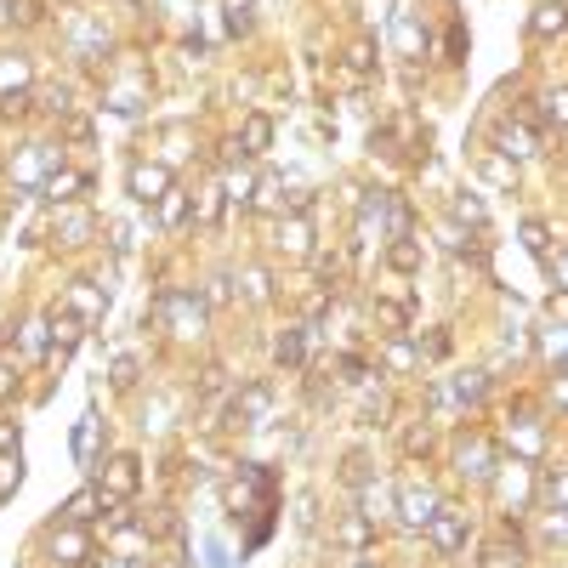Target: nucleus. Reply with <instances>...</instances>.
<instances>
[{"mask_svg":"<svg viewBox=\"0 0 568 568\" xmlns=\"http://www.w3.org/2000/svg\"><path fill=\"white\" fill-rule=\"evenodd\" d=\"M148 319H165L171 336L194 341V336H205V296H199V290H160L154 307L142 313V324H148Z\"/></svg>","mask_w":568,"mask_h":568,"instance_id":"obj_1","label":"nucleus"},{"mask_svg":"<svg viewBox=\"0 0 568 568\" xmlns=\"http://www.w3.org/2000/svg\"><path fill=\"white\" fill-rule=\"evenodd\" d=\"M228 426H267L273 421V381H245V387H233V398H228Z\"/></svg>","mask_w":568,"mask_h":568,"instance_id":"obj_2","label":"nucleus"},{"mask_svg":"<svg viewBox=\"0 0 568 568\" xmlns=\"http://www.w3.org/2000/svg\"><path fill=\"white\" fill-rule=\"evenodd\" d=\"M466 540H472V512H461V506H438V517L426 523V546L438 551V557H461Z\"/></svg>","mask_w":568,"mask_h":568,"instance_id":"obj_3","label":"nucleus"},{"mask_svg":"<svg viewBox=\"0 0 568 568\" xmlns=\"http://www.w3.org/2000/svg\"><path fill=\"white\" fill-rule=\"evenodd\" d=\"M57 165H63V148H52V142H29V148H18V160H12V182H18L23 194H40Z\"/></svg>","mask_w":568,"mask_h":568,"instance_id":"obj_4","label":"nucleus"},{"mask_svg":"<svg viewBox=\"0 0 568 568\" xmlns=\"http://www.w3.org/2000/svg\"><path fill=\"white\" fill-rule=\"evenodd\" d=\"M495 466H500L495 438H483V432H466L461 444H455V472H461V478L489 483V478H495Z\"/></svg>","mask_w":568,"mask_h":568,"instance_id":"obj_5","label":"nucleus"},{"mask_svg":"<svg viewBox=\"0 0 568 568\" xmlns=\"http://www.w3.org/2000/svg\"><path fill=\"white\" fill-rule=\"evenodd\" d=\"M438 506H444V495H438V489H426V483H404V489L392 495L398 523H404V529H421V534H426V523L438 517Z\"/></svg>","mask_w":568,"mask_h":568,"instance_id":"obj_6","label":"nucleus"},{"mask_svg":"<svg viewBox=\"0 0 568 568\" xmlns=\"http://www.w3.org/2000/svg\"><path fill=\"white\" fill-rule=\"evenodd\" d=\"M97 489H103V500H131L142 489V461L137 455H108V461H97Z\"/></svg>","mask_w":568,"mask_h":568,"instance_id":"obj_7","label":"nucleus"},{"mask_svg":"<svg viewBox=\"0 0 568 568\" xmlns=\"http://www.w3.org/2000/svg\"><path fill=\"white\" fill-rule=\"evenodd\" d=\"M125 188H131V199L137 205H160L171 188H177V177H171V165H160V160H148V165H131V177H125Z\"/></svg>","mask_w":568,"mask_h":568,"instance_id":"obj_8","label":"nucleus"},{"mask_svg":"<svg viewBox=\"0 0 568 568\" xmlns=\"http://www.w3.org/2000/svg\"><path fill=\"white\" fill-rule=\"evenodd\" d=\"M46 551H52V563H63V568L91 563V534H86V523H57V529L46 534Z\"/></svg>","mask_w":568,"mask_h":568,"instance_id":"obj_9","label":"nucleus"},{"mask_svg":"<svg viewBox=\"0 0 568 568\" xmlns=\"http://www.w3.org/2000/svg\"><path fill=\"white\" fill-rule=\"evenodd\" d=\"M500 540H489V546L478 551V568H523V529H517V512H506V523H500Z\"/></svg>","mask_w":568,"mask_h":568,"instance_id":"obj_10","label":"nucleus"},{"mask_svg":"<svg viewBox=\"0 0 568 568\" xmlns=\"http://www.w3.org/2000/svg\"><path fill=\"white\" fill-rule=\"evenodd\" d=\"M63 307H69L74 319L103 324V313H108V290H103L97 279H74L69 290H63Z\"/></svg>","mask_w":568,"mask_h":568,"instance_id":"obj_11","label":"nucleus"},{"mask_svg":"<svg viewBox=\"0 0 568 568\" xmlns=\"http://www.w3.org/2000/svg\"><path fill=\"white\" fill-rule=\"evenodd\" d=\"M500 154H506V160H529V154H540V125H534L529 114L506 120L500 125Z\"/></svg>","mask_w":568,"mask_h":568,"instance_id":"obj_12","label":"nucleus"},{"mask_svg":"<svg viewBox=\"0 0 568 568\" xmlns=\"http://www.w3.org/2000/svg\"><path fill=\"white\" fill-rule=\"evenodd\" d=\"M307 341H313V324H290V330H279V341H273V358H279V370H307Z\"/></svg>","mask_w":568,"mask_h":568,"instance_id":"obj_13","label":"nucleus"},{"mask_svg":"<svg viewBox=\"0 0 568 568\" xmlns=\"http://www.w3.org/2000/svg\"><path fill=\"white\" fill-rule=\"evenodd\" d=\"M40 194L52 199V205H80V199L91 194V171H63V165H57Z\"/></svg>","mask_w":568,"mask_h":568,"instance_id":"obj_14","label":"nucleus"},{"mask_svg":"<svg viewBox=\"0 0 568 568\" xmlns=\"http://www.w3.org/2000/svg\"><path fill=\"white\" fill-rule=\"evenodd\" d=\"M86 330H91L86 319H74L69 307L57 302V313H52V358H57V364H63V358H69L74 347H80V341H86Z\"/></svg>","mask_w":568,"mask_h":568,"instance_id":"obj_15","label":"nucleus"},{"mask_svg":"<svg viewBox=\"0 0 568 568\" xmlns=\"http://www.w3.org/2000/svg\"><path fill=\"white\" fill-rule=\"evenodd\" d=\"M86 233H91V211H86V205H63V211H57V222H52V245L74 250V245H86Z\"/></svg>","mask_w":568,"mask_h":568,"instance_id":"obj_16","label":"nucleus"},{"mask_svg":"<svg viewBox=\"0 0 568 568\" xmlns=\"http://www.w3.org/2000/svg\"><path fill=\"white\" fill-rule=\"evenodd\" d=\"M449 398H455V409H478L483 398H489V370H461V375H449Z\"/></svg>","mask_w":568,"mask_h":568,"instance_id":"obj_17","label":"nucleus"},{"mask_svg":"<svg viewBox=\"0 0 568 568\" xmlns=\"http://www.w3.org/2000/svg\"><path fill=\"white\" fill-rule=\"evenodd\" d=\"M279 250L284 256H313V216H279Z\"/></svg>","mask_w":568,"mask_h":568,"instance_id":"obj_18","label":"nucleus"},{"mask_svg":"<svg viewBox=\"0 0 568 568\" xmlns=\"http://www.w3.org/2000/svg\"><path fill=\"white\" fill-rule=\"evenodd\" d=\"M267 142H273V120L267 114H245V125H239V154L256 160V154H267Z\"/></svg>","mask_w":568,"mask_h":568,"instance_id":"obj_19","label":"nucleus"},{"mask_svg":"<svg viewBox=\"0 0 568 568\" xmlns=\"http://www.w3.org/2000/svg\"><path fill=\"white\" fill-rule=\"evenodd\" d=\"M370 319L381 324V336H409V307L392 302V296H375V302H370Z\"/></svg>","mask_w":568,"mask_h":568,"instance_id":"obj_20","label":"nucleus"},{"mask_svg":"<svg viewBox=\"0 0 568 568\" xmlns=\"http://www.w3.org/2000/svg\"><path fill=\"white\" fill-rule=\"evenodd\" d=\"M478 171H483V182H495V188H506V194L517 188V160H506L500 148H483V154H478Z\"/></svg>","mask_w":568,"mask_h":568,"instance_id":"obj_21","label":"nucleus"},{"mask_svg":"<svg viewBox=\"0 0 568 568\" xmlns=\"http://www.w3.org/2000/svg\"><path fill=\"white\" fill-rule=\"evenodd\" d=\"M563 29H568V6H563V0L534 6V18H529V35L534 40H551V35H563Z\"/></svg>","mask_w":568,"mask_h":568,"instance_id":"obj_22","label":"nucleus"},{"mask_svg":"<svg viewBox=\"0 0 568 568\" xmlns=\"http://www.w3.org/2000/svg\"><path fill=\"white\" fill-rule=\"evenodd\" d=\"M97 512H103V489H97V483H86L80 495L63 500V523H91Z\"/></svg>","mask_w":568,"mask_h":568,"instance_id":"obj_23","label":"nucleus"},{"mask_svg":"<svg viewBox=\"0 0 568 568\" xmlns=\"http://www.w3.org/2000/svg\"><path fill=\"white\" fill-rule=\"evenodd\" d=\"M336 540L347 551H370L375 546V523L364 512H353V517H341V529H336Z\"/></svg>","mask_w":568,"mask_h":568,"instance_id":"obj_24","label":"nucleus"},{"mask_svg":"<svg viewBox=\"0 0 568 568\" xmlns=\"http://www.w3.org/2000/svg\"><path fill=\"white\" fill-rule=\"evenodd\" d=\"M194 216H199V228H222V216H228V194H222V188H199Z\"/></svg>","mask_w":568,"mask_h":568,"instance_id":"obj_25","label":"nucleus"},{"mask_svg":"<svg viewBox=\"0 0 568 568\" xmlns=\"http://www.w3.org/2000/svg\"><path fill=\"white\" fill-rule=\"evenodd\" d=\"M387 267H392V273H421V239H409V233H404V239H392V245H387Z\"/></svg>","mask_w":568,"mask_h":568,"instance_id":"obj_26","label":"nucleus"},{"mask_svg":"<svg viewBox=\"0 0 568 568\" xmlns=\"http://www.w3.org/2000/svg\"><path fill=\"white\" fill-rule=\"evenodd\" d=\"M154 211H160V222H165V228H182V222L194 216V194H182V188H171V194H165L160 205H154Z\"/></svg>","mask_w":568,"mask_h":568,"instance_id":"obj_27","label":"nucleus"},{"mask_svg":"<svg viewBox=\"0 0 568 568\" xmlns=\"http://www.w3.org/2000/svg\"><path fill=\"white\" fill-rule=\"evenodd\" d=\"M23 353L52 358V319H29L23 324Z\"/></svg>","mask_w":568,"mask_h":568,"instance_id":"obj_28","label":"nucleus"},{"mask_svg":"<svg viewBox=\"0 0 568 568\" xmlns=\"http://www.w3.org/2000/svg\"><path fill=\"white\" fill-rule=\"evenodd\" d=\"M12 91H29V63L23 57H0V97Z\"/></svg>","mask_w":568,"mask_h":568,"instance_id":"obj_29","label":"nucleus"},{"mask_svg":"<svg viewBox=\"0 0 568 568\" xmlns=\"http://www.w3.org/2000/svg\"><path fill=\"white\" fill-rule=\"evenodd\" d=\"M18 483H23V455L18 449H0V500L18 495Z\"/></svg>","mask_w":568,"mask_h":568,"instance_id":"obj_30","label":"nucleus"},{"mask_svg":"<svg viewBox=\"0 0 568 568\" xmlns=\"http://www.w3.org/2000/svg\"><path fill=\"white\" fill-rule=\"evenodd\" d=\"M449 211L461 216V222H472V228H483V222H489V205H483L478 194H466V188H461L455 199H449Z\"/></svg>","mask_w":568,"mask_h":568,"instance_id":"obj_31","label":"nucleus"},{"mask_svg":"<svg viewBox=\"0 0 568 568\" xmlns=\"http://www.w3.org/2000/svg\"><path fill=\"white\" fill-rule=\"evenodd\" d=\"M256 182H262V177H250V171H228V188H222V194L245 211V205H256Z\"/></svg>","mask_w":568,"mask_h":568,"instance_id":"obj_32","label":"nucleus"},{"mask_svg":"<svg viewBox=\"0 0 568 568\" xmlns=\"http://www.w3.org/2000/svg\"><path fill=\"white\" fill-rule=\"evenodd\" d=\"M421 353H415V341L409 336H387V370H415Z\"/></svg>","mask_w":568,"mask_h":568,"instance_id":"obj_33","label":"nucleus"},{"mask_svg":"<svg viewBox=\"0 0 568 568\" xmlns=\"http://www.w3.org/2000/svg\"><path fill=\"white\" fill-rule=\"evenodd\" d=\"M540 125L568 131V91H546V97H540Z\"/></svg>","mask_w":568,"mask_h":568,"instance_id":"obj_34","label":"nucleus"},{"mask_svg":"<svg viewBox=\"0 0 568 568\" xmlns=\"http://www.w3.org/2000/svg\"><path fill=\"white\" fill-rule=\"evenodd\" d=\"M540 495H546V512H568V472H546Z\"/></svg>","mask_w":568,"mask_h":568,"instance_id":"obj_35","label":"nucleus"},{"mask_svg":"<svg viewBox=\"0 0 568 568\" xmlns=\"http://www.w3.org/2000/svg\"><path fill=\"white\" fill-rule=\"evenodd\" d=\"M91 444H97V415H86V421L74 426V461L80 466H97L91 461Z\"/></svg>","mask_w":568,"mask_h":568,"instance_id":"obj_36","label":"nucleus"},{"mask_svg":"<svg viewBox=\"0 0 568 568\" xmlns=\"http://www.w3.org/2000/svg\"><path fill=\"white\" fill-rule=\"evenodd\" d=\"M517 239H523V245H529L534 256H546V250H551V228H546V222H540V216H529V222L517 228Z\"/></svg>","mask_w":568,"mask_h":568,"instance_id":"obj_37","label":"nucleus"},{"mask_svg":"<svg viewBox=\"0 0 568 568\" xmlns=\"http://www.w3.org/2000/svg\"><path fill=\"white\" fill-rule=\"evenodd\" d=\"M449 347H455L449 330H426V336H415V353L421 358H449Z\"/></svg>","mask_w":568,"mask_h":568,"instance_id":"obj_38","label":"nucleus"},{"mask_svg":"<svg viewBox=\"0 0 568 568\" xmlns=\"http://www.w3.org/2000/svg\"><path fill=\"white\" fill-rule=\"evenodd\" d=\"M540 353H546V358H568V324H546V330H540Z\"/></svg>","mask_w":568,"mask_h":568,"instance_id":"obj_39","label":"nucleus"},{"mask_svg":"<svg viewBox=\"0 0 568 568\" xmlns=\"http://www.w3.org/2000/svg\"><path fill=\"white\" fill-rule=\"evenodd\" d=\"M398 46H404V52H426V29L409 18V12L398 18Z\"/></svg>","mask_w":568,"mask_h":568,"instance_id":"obj_40","label":"nucleus"},{"mask_svg":"<svg viewBox=\"0 0 568 568\" xmlns=\"http://www.w3.org/2000/svg\"><path fill=\"white\" fill-rule=\"evenodd\" d=\"M347 69H353V74H375V46H370V40H353V46H347Z\"/></svg>","mask_w":568,"mask_h":568,"instance_id":"obj_41","label":"nucleus"},{"mask_svg":"<svg viewBox=\"0 0 568 568\" xmlns=\"http://www.w3.org/2000/svg\"><path fill=\"white\" fill-rule=\"evenodd\" d=\"M108 381H114V387H137V358H131V353H120V358H114V364H108Z\"/></svg>","mask_w":568,"mask_h":568,"instance_id":"obj_42","label":"nucleus"},{"mask_svg":"<svg viewBox=\"0 0 568 568\" xmlns=\"http://www.w3.org/2000/svg\"><path fill=\"white\" fill-rule=\"evenodd\" d=\"M245 296L250 302H273V279H267V267H250L245 273Z\"/></svg>","mask_w":568,"mask_h":568,"instance_id":"obj_43","label":"nucleus"},{"mask_svg":"<svg viewBox=\"0 0 568 568\" xmlns=\"http://www.w3.org/2000/svg\"><path fill=\"white\" fill-rule=\"evenodd\" d=\"M0 114H6V120H29V114H35V97H29V91H12V97H0Z\"/></svg>","mask_w":568,"mask_h":568,"instance_id":"obj_44","label":"nucleus"},{"mask_svg":"<svg viewBox=\"0 0 568 568\" xmlns=\"http://www.w3.org/2000/svg\"><path fill=\"white\" fill-rule=\"evenodd\" d=\"M387 415H392V392H375L370 404H364V426H392Z\"/></svg>","mask_w":568,"mask_h":568,"instance_id":"obj_45","label":"nucleus"},{"mask_svg":"<svg viewBox=\"0 0 568 568\" xmlns=\"http://www.w3.org/2000/svg\"><path fill=\"white\" fill-rule=\"evenodd\" d=\"M404 455H432V426H409L404 432Z\"/></svg>","mask_w":568,"mask_h":568,"instance_id":"obj_46","label":"nucleus"},{"mask_svg":"<svg viewBox=\"0 0 568 568\" xmlns=\"http://www.w3.org/2000/svg\"><path fill=\"white\" fill-rule=\"evenodd\" d=\"M40 12H46L40 0H12V23H23V29H35V23H40Z\"/></svg>","mask_w":568,"mask_h":568,"instance_id":"obj_47","label":"nucleus"},{"mask_svg":"<svg viewBox=\"0 0 568 568\" xmlns=\"http://www.w3.org/2000/svg\"><path fill=\"white\" fill-rule=\"evenodd\" d=\"M74 46H80V52H97V46H108V35L97 29V23H80V35H74Z\"/></svg>","mask_w":568,"mask_h":568,"instance_id":"obj_48","label":"nucleus"},{"mask_svg":"<svg viewBox=\"0 0 568 568\" xmlns=\"http://www.w3.org/2000/svg\"><path fill=\"white\" fill-rule=\"evenodd\" d=\"M364 466H370V461H364V455H358V449H353V455L341 461V478H347V483H358V489H364V478H370Z\"/></svg>","mask_w":568,"mask_h":568,"instance_id":"obj_49","label":"nucleus"},{"mask_svg":"<svg viewBox=\"0 0 568 568\" xmlns=\"http://www.w3.org/2000/svg\"><path fill=\"white\" fill-rule=\"evenodd\" d=\"M222 364H205V375H199V398H211V392H222Z\"/></svg>","mask_w":568,"mask_h":568,"instance_id":"obj_50","label":"nucleus"},{"mask_svg":"<svg viewBox=\"0 0 568 568\" xmlns=\"http://www.w3.org/2000/svg\"><path fill=\"white\" fill-rule=\"evenodd\" d=\"M546 540H568V512H546Z\"/></svg>","mask_w":568,"mask_h":568,"instance_id":"obj_51","label":"nucleus"},{"mask_svg":"<svg viewBox=\"0 0 568 568\" xmlns=\"http://www.w3.org/2000/svg\"><path fill=\"white\" fill-rule=\"evenodd\" d=\"M551 279H557V290L568 296V245L557 250V262H551Z\"/></svg>","mask_w":568,"mask_h":568,"instance_id":"obj_52","label":"nucleus"},{"mask_svg":"<svg viewBox=\"0 0 568 568\" xmlns=\"http://www.w3.org/2000/svg\"><path fill=\"white\" fill-rule=\"evenodd\" d=\"M466 52V35H461V23H449V63H461Z\"/></svg>","mask_w":568,"mask_h":568,"instance_id":"obj_53","label":"nucleus"},{"mask_svg":"<svg viewBox=\"0 0 568 568\" xmlns=\"http://www.w3.org/2000/svg\"><path fill=\"white\" fill-rule=\"evenodd\" d=\"M63 137H74V142H91V120H63Z\"/></svg>","mask_w":568,"mask_h":568,"instance_id":"obj_54","label":"nucleus"},{"mask_svg":"<svg viewBox=\"0 0 568 568\" xmlns=\"http://www.w3.org/2000/svg\"><path fill=\"white\" fill-rule=\"evenodd\" d=\"M228 296H233V279H228V273H216V279H211V302H228Z\"/></svg>","mask_w":568,"mask_h":568,"instance_id":"obj_55","label":"nucleus"},{"mask_svg":"<svg viewBox=\"0 0 568 568\" xmlns=\"http://www.w3.org/2000/svg\"><path fill=\"white\" fill-rule=\"evenodd\" d=\"M0 449H18V421H0Z\"/></svg>","mask_w":568,"mask_h":568,"instance_id":"obj_56","label":"nucleus"},{"mask_svg":"<svg viewBox=\"0 0 568 568\" xmlns=\"http://www.w3.org/2000/svg\"><path fill=\"white\" fill-rule=\"evenodd\" d=\"M12 387H18V370H12V364H0V398H6Z\"/></svg>","mask_w":568,"mask_h":568,"instance_id":"obj_57","label":"nucleus"},{"mask_svg":"<svg viewBox=\"0 0 568 568\" xmlns=\"http://www.w3.org/2000/svg\"><path fill=\"white\" fill-rule=\"evenodd\" d=\"M551 392H557V404H563V409H568V370H563V375H557V381H551Z\"/></svg>","mask_w":568,"mask_h":568,"instance_id":"obj_58","label":"nucleus"},{"mask_svg":"<svg viewBox=\"0 0 568 568\" xmlns=\"http://www.w3.org/2000/svg\"><path fill=\"white\" fill-rule=\"evenodd\" d=\"M0 23H12V0H0Z\"/></svg>","mask_w":568,"mask_h":568,"instance_id":"obj_59","label":"nucleus"},{"mask_svg":"<svg viewBox=\"0 0 568 568\" xmlns=\"http://www.w3.org/2000/svg\"><path fill=\"white\" fill-rule=\"evenodd\" d=\"M353 568H370V563H353Z\"/></svg>","mask_w":568,"mask_h":568,"instance_id":"obj_60","label":"nucleus"}]
</instances>
